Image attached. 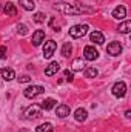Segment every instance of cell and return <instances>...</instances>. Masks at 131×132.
Returning <instances> with one entry per match:
<instances>
[{"label":"cell","mask_w":131,"mask_h":132,"mask_svg":"<svg viewBox=\"0 0 131 132\" xmlns=\"http://www.w3.org/2000/svg\"><path fill=\"white\" fill-rule=\"evenodd\" d=\"M56 49H57V43L54 40H48L45 43V46H43V57L45 59H51L53 54L56 52Z\"/></svg>","instance_id":"277c9868"},{"label":"cell","mask_w":131,"mask_h":132,"mask_svg":"<svg viewBox=\"0 0 131 132\" xmlns=\"http://www.w3.org/2000/svg\"><path fill=\"white\" fill-rule=\"evenodd\" d=\"M106 52H108L110 55L116 57V55H119V54L122 52V45H120L119 42H111V43L106 46Z\"/></svg>","instance_id":"ba28073f"},{"label":"cell","mask_w":131,"mask_h":132,"mask_svg":"<svg viewBox=\"0 0 131 132\" xmlns=\"http://www.w3.org/2000/svg\"><path fill=\"white\" fill-rule=\"evenodd\" d=\"M54 106H56V100L54 98H45L42 101V104H40V108H42L43 111H51Z\"/></svg>","instance_id":"e0dca14e"},{"label":"cell","mask_w":131,"mask_h":132,"mask_svg":"<svg viewBox=\"0 0 131 132\" xmlns=\"http://www.w3.org/2000/svg\"><path fill=\"white\" fill-rule=\"evenodd\" d=\"M83 68H85V63H83L82 59H76L72 62V71H82Z\"/></svg>","instance_id":"7402d4cb"},{"label":"cell","mask_w":131,"mask_h":132,"mask_svg":"<svg viewBox=\"0 0 131 132\" xmlns=\"http://www.w3.org/2000/svg\"><path fill=\"white\" fill-rule=\"evenodd\" d=\"M125 15H127V9H125V6L119 5L117 8H114V9H113V17H114V19L122 20V19H125Z\"/></svg>","instance_id":"7c38bea8"},{"label":"cell","mask_w":131,"mask_h":132,"mask_svg":"<svg viewBox=\"0 0 131 132\" xmlns=\"http://www.w3.org/2000/svg\"><path fill=\"white\" fill-rule=\"evenodd\" d=\"M86 117H88V112H86V109H83V108H79V109H76V112H74V118L77 120V121H85L86 120Z\"/></svg>","instance_id":"9a60e30c"},{"label":"cell","mask_w":131,"mask_h":132,"mask_svg":"<svg viewBox=\"0 0 131 132\" xmlns=\"http://www.w3.org/2000/svg\"><path fill=\"white\" fill-rule=\"evenodd\" d=\"M125 94H127V85L123 81L114 83V86H113V95L117 97V98H122V97H125Z\"/></svg>","instance_id":"5b68a950"},{"label":"cell","mask_w":131,"mask_h":132,"mask_svg":"<svg viewBox=\"0 0 131 132\" xmlns=\"http://www.w3.org/2000/svg\"><path fill=\"white\" fill-rule=\"evenodd\" d=\"M83 57H85V60L94 62L99 57V51L94 46H85V49H83Z\"/></svg>","instance_id":"52a82bcc"},{"label":"cell","mask_w":131,"mask_h":132,"mask_svg":"<svg viewBox=\"0 0 131 132\" xmlns=\"http://www.w3.org/2000/svg\"><path fill=\"white\" fill-rule=\"evenodd\" d=\"M19 81H20V83H28V81H31V77H30V75H22V77L19 78Z\"/></svg>","instance_id":"4316f807"},{"label":"cell","mask_w":131,"mask_h":132,"mask_svg":"<svg viewBox=\"0 0 131 132\" xmlns=\"http://www.w3.org/2000/svg\"><path fill=\"white\" fill-rule=\"evenodd\" d=\"M19 3H20V6H22L23 9H26V11H33L34 8H35V3H34L33 0H19Z\"/></svg>","instance_id":"d6986e66"},{"label":"cell","mask_w":131,"mask_h":132,"mask_svg":"<svg viewBox=\"0 0 131 132\" xmlns=\"http://www.w3.org/2000/svg\"><path fill=\"white\" fill-rule=\"evenodd\" d=\"M34 22H35V23H43V22H45V15H43L42 12H35V14H34Z\"/></svg>","instance_id":"cb8c5ba5"},{"label":"cell","mask_w":131,"mask_h":132,"mask_svg":"<svg viewBox=\"0 0 131 132\" xmlns=\"http://www.w3.org/2000/svg\"><path fill=\"white\" fill-rule=\"evenodd\" d=\"M59 69H60V65H59L57 62H51L49 65L45 68V75H48V77L56 75V74L59 72Z\"/></svg>","instance_id":"9c48e42d"},{"label":"cell","mask_w":131,"mask_h":132,"mask_svg":"<svg viewBox=\"0 0 131 132\" xmlns=\"http://www.w3.org/2000/svg\"><path fill=\"white\" fill-rule=\"evenodd\" d=\"M17 32L20 34V35H25L26 34V26L25 25H19L17 26Z\"/></svg>","instance_id":"484cf974"},{"label":"cell","mask_w":131,"mask_h":132,"mask_svg":"<svg viewBox=\"0 0 131 132\" xmlns=\"http://www.w3.org/2000/svg\"><path fill=\"white\" fill-rule=\"evenodd\" d=\"M97 74H99V71L96 68H93V66H90V68L85 69V75H86L88 78H94V77H97Z\"/></svg>","instance_id":"44dd1931"},{"label":"cell","mask_w":131,"mask_h":132,"mask_svg":"<svg viewBox=\"0 0 131 132\" xmlns=\"http://www.w3.org/2000/svg\"><path fill=\"white\" fill-rule=\"evenodd\" d=\"M40 115H42V108H40V104H33V106L28 108L26 112H25V117H26L28 120H34V118H37V117H40Z\"/></svg>","instance_id":"8992f818"},{"label":"cell","mask_w":131,"mask_h":132,"mask_svg":"<svg viewBox=\"0 0 131 132\" xmlns=\"http://www.w3.org/2000/svg\"><path fill=\"white\" fill-rule=\"evenodd\" d=\"M3 12L5 14H8V15H17V8H16V5H12V3H5L3 5Z\"/></svg>","instance_id":"2e32d148"},{"label":"cell","mask_w":131,"mask_h":132,"mask_svg":"<svg viewBox=\"0 0 131 132\" xmlns=\"http://www.w3.org/2000/svg\"><path fill=\"white\" fill-rule=\"evenodd\" d=\"M65 80H66V81H72V80H74L72 72H71V71H68V69L65 71Z\"/></svg>","instance_id":"d4e9b609"},{"label":"cell","mask_w":131,"mask_h":132,"mask_svg":"<svg viewBox=\"0 0 131 132\" xmlns=\"http://www.w3.org/2000/svg\"><path fill=\"white\" fill-rule=\"evenodd\" d=\"M71 52H72V46H71V43H65L63 48H62V55H63V57H69Z\"/></svg>","instance_id":"603a6c76"},{"label":"cell","mask_w":131,"mask_h":132,"mask_svg":"<svg viewBox=\"0 0 131 132\" xmlns=\"http://www.w3.org/2000/svg\"><path fill=\"white\" fill-rule=\"evenodd\" d=\"M35 132H53V125L51 123H42L40 126L35 128Z\"/></svg>","instance_id":"ffe728a7"},{"label":"cell","mask_w":131,"mask_h":132,"mask_svg":"<svg viewBox=\"0 0 131 132\" xmlns=\"http://www.w3.org/2000/svg\"><path fill=\"white\" fill-rule=\"evenodd\" d=\"M0 75H2V78L6 80V81H11V80L16 78V72H14L11 68H3V69L0 71Z\"/></svg>","instance_id":"30bf717a"},{"label":"cell","mask_w":131,"mask_h":132,"mask_svg":"<svg viewBox=\"0 0 131 132\" xmlns=\"http://www.w3.org/2000/svg\"><path fill=\"white\" fill-rule=\"evenodd\" d=\"M56 115L60 117V118H65L66 115H69V106L66 104H59L56 108Z\"/></svg>","instance_id":"4fadbf2b"},{"label":"cell","mask_w":131,"mask_h":132,"mask_svg":"<svg viewBox=\"0 0 131 132\" xmlns=\"http://www.w3.org/2000/svg\"><path fill=\"white\" fill-rule=\"evenodd\" d=\"M88 32V25H76L69 29V35L74 38H80Z\"/></svg>","instance_id":"3957f363"},{"label":"cell","mask_w":131,"mask_h":132,"mask_svg":"<svg viewBox=\"0 0 131 132\" xmlns=\"http://www.w3.org/2000/svg\"><path fill=\"white\" fill-rule=\"evenodd\" d=\"M125 117H127V118H130V117H131V112H130V111H127V112H125Z\"/></svg>","instance_id":"f1b7e54d"},{"label":"cell","mask_w":131,"mask_h":132,"mask_svg":"<svg viewBox=\"0 0 131 132\" xmlns=\"http://www.w3.org/2000/svg\"><path fill=\"white\" fill-rule=\"evenodd\" d=\"M117 31H119L120 34H130V31H131V22H130V20H127V22L120 23V25H119V28H117Z\"/></svg>","instance_id":"ac0fdd59"},{"label":"cell","mask_w":131,"mask_h":132,"mask_svg":"<svg viewBox=\"0 0 131 132\" xmlns=\"http://www.w3.org/2000/svg\"><path fill=\"white\" fill-rule=\"evenodd\" d=\"M0 59H6V48L0 46Z\"/></svg>","instance_id":"83f0119b"},{"label":"cell","mask_w":131,"mask_h":132,"mask_svg":"<svg viewBox=\"0 0 131 132\" xmlns=\"http://www.w3.org/2000/svg\"><path fill=\"white\" fill-rule=\"evenodd\" d=\"M43 92H45V88H43V86L34 85V86H30V88H26V89L23 91V95H25L26 98H35L37 95H40V94H43Z\"/></svg>","instance_id":"7a4b0ae2"},{"label":"cell","mask_w":131,"mask_h":132,"mask_svg":"<svg viewBox=\"0 0 131 132\" xmlns=\"http://www.w3.org/2000/svg\"><path fill=\"white\" fill-rule=\"evenodd\" d=\"M56 9L65 15H80L83 12H93V9L90 8H83L80 5H69V3H65V2H59L56 3Z\"/></svg>","instance_id":"6da1fadb"},{"label":"cell","mask_w":131,"mask_h":132,"mask_svg":"<svg viewBox=\"0 0 131 132\" xmlns=\"http://www.w3.org/2000/svg\"><path fill=\"white\" fill-rule=\"evenodd\" d=\"M43 40H45V31H43V29H37V31L33 34V40H31L33 45L34 46H39Z\"/></svg>","instance_id":"8fae6325"},{"label":"cell","mask_w":131,"mask_h":132,"mask_svg":"<svg viewBox=\"0 0 131 132\" xmlns=\"http://www.w3.org/2000/svg\"><path fill=\"white\" fill-rule=\"evenodd\" d=\"M90 40H91L93 43H96V45H103L105 37H103V34H102V32L94 31V32H91V35H90Z\"/></svg>","instance_id":"5bb4252c"}]
</instances>
